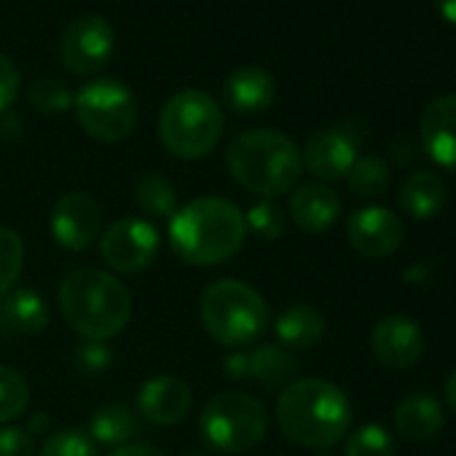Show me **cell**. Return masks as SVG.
<instances>
[{
    "mask_svg": "<svg viewBox=\"0 0 456 456\" xmlns=\"http://www.w3.org/2000/svg\"><path fill=\"white\" fill-rule=\"evenodd\" d=\"M435 6L440 12V17L451 25H456V0H435Z\"/></svg>",
    "mask_w": 456,
    "mask_h": 456,
    "instance_id": "obj_37",
    "label": "cell"
},
{
    "mask_svg": "<svg viewBox=\"0 0 456 456\" xmlns=\"http://www.w3.org/2000/svg\"><path fill=\"white\" fill-rule=\"evenodd\" d=\"M245 242V212L220 196H199L169 217V245L188 266H220L232 261Z\"/></svg>",
    "mask_w": 456,
    "mask_h": 456,
    "instance_id": "obj_1",
    "label": "cell"
},
{
    "mask_svg": "<svg viewBox=\"0 0 456 456\" xmlns=\"http://www.w3.org/2000/svg\"><path fill=\"white\" fill-rule=\"evenodd\" d=\"M245 223L248 232H253L264 242H277L285 234V212L272 199L253 204L250 212L245 215Z\"/></svg>",
    "mask_w": 456,
    "mask_h": 456,
    "instance_id": "obj_32",
    "label": "cell"
},
{
    "mask_svg": "<svg viewBox=\"0 0 456 456\" xmlns=\"http://www.w3.org/2000/svg\"><path fill=\"white\" fill-rule=\"evenodd\" d=\"M304 167L322 183L346 177L357 161V140L346 129H320L304 145Z\"/></svg>",
    "mask_w": 456,
    "mask_h": 456,
    "instance_id": "obj_15",
    "label": "cell"
},
{
    "mask_svg": "<svg viewBox=\"0 0 456 456\" xmlns=\"http://www.w3.org/2000/svg\"><path fill=\"white\" fill-rule=\"evenodd\" d=\"M191 403H193L191 387L175 376H156V379L145 381L137 395L140 413L151 424H159V427L180 424L188 416Z\"/></svg>",
    "mask_w": 456,
    "mask_h": 456,
    "instance_id": "obj_17",
    "label": "cell"
},
{
    "mask_svg": "<svg viewBox=\"0 0 456 456\" xmlns=\"http://www.w3.org/2000/svg\"><path fill=\"white\" fill-rule=\"evenodd\" d=\"M25 272V242L9 225H0V296L14 290Z\"/></svg>",
    "mask_w": 456,
    "mask_h": 456,
    "instance_id": "obj_28",
    "label": "cell"
},
{
    "mask_svg": "<svg viewBox=\"0 0 456 456\" xmlns=\"http://www.w3.org/2000/svg\"><path fill=\"white\" fill-rule=\"evenodd\" d=\"M344 456H395V437L381 424H362L346 437Z\"/></svg>",
    "mask_w": 456,
    "mask_h": 456,
    "instance_id": "obj_29",
    "label": "cell"
},
{
    "mask_svg": "<svg viewBox=\"0 0 456 456\" xmlns=\"http://www.w3.org/2000/svg\"><path fill=\"white\" fill-rule=\"evenodd\" d=\"M403 223L387 207H362L346 223V240L362 258H387L403 245Z\"/></svg>",
    "mask_w": 456,
    "mask_h": 456,
    "instance_id": "obj_13",
    "label": "cell"
},
{
    "mask_svg": "<svg viewBox=\"0 0 456 456\" xmlns=\"http://www.w3.org/2000/svg\"><path fill=\"white\" fill-rule=\"evenodd\" d=\"M49 325L46 301L28 288H17L0 296V333L36 336Z\"/></svg>",
    "mask_w": 456,
    "mask_h": 456,
    "instance_id": "obj_20",
    "label": "cell"
},
{
    "mask_svg": "<svg viewBox=\"0 0 456 456\" xmlns=\"http://www.w3.org/2000/svg\"><path fill=\"white\" fill-rule=\"evenodd\" d=\"M232 177L261 199H274L298 183L304 159L293 137L277 129H248L237 134L225 151Z\"/></svg>",
    "mask_w": 456,
    "mask_h": 456,
    "instance_id": "obj_3",
    "label": "cell"
},
{
    "mask_svg": "<svg viewBox=\"0 0 456 456\" xmlns=\"http://www.w3.org/2000/svg\"><path fill=\"white\" fill-rule=\"evenodd\" d=\"M0 456H38L36 437L25 427H0Z\"/></svg>",
    "mask_w": 456,
    "mask_h": 456,
    "instance_id": "obj_33",
    "label": "cell"
},
{
    "mask_svg": "<svg viewBox=\"0 0 456 456\" xmlns=\"http://www.w3.org/2000/svg\"><path fill=\"white\" fill-rule=\"evenodd\" d=\"M225 376L232 381H258L269 389H285L298 376V360L285 346L261 344L250 352L228 354Z\"/></svg>",
    "mask_w": 456,
    "mask_h": 456,
    "instance_id": "obj_12",
    "label": "cell"
},
{
    "mask_svg": "<svg viewBox=\"0 0 456 456\" xmlns=\"http://www.w3.org/2000/svg\"><path fill=\"white\" fill-rule=\"evenodd\" d=\"M223 97L234 113L242 116H258L266 113L277 100V81L269 70L245 65L237 68L223 84Z\"/></svg>",
    "mask_w": 456,
    "mask_h": 456,
    "instance_id": "obj_18",
    "label": "cell"
},
{
    "mask_svg": "<svg viewBox=\"0 0 456 456\" xmlns=\"http://www.w3.org/2000/svg\"><path fill=\"white\" fill-rule=\"evenodd\" d=\"M20 70L9 57L0 54V113H6L14 105V100L20 97Z\"/></svg>",
    "mask_w": 456,
    "mask_h": 456,
    "instance_id": "obj_35",
    "label": "cell"
},
{
    "mask_svg": "<svg viewBox=\"0 0 456 456\" xmlns=\"http://www.w3.org/2000/svg\"><path fill=\"white\" fill-rule=\"evenodd\" d=\"M346 183L357 199H376L389 185V167L381 156H357L346 172Z\"/></svg>",
    "mask_w": 456,
    "mask_h": 456,
    "instance_id": "obj_26",
    "label": "cell"
},
{
    "mask_svg": "<svg viewBox=\"0 0 456 456\" xmlns=\"http://www.w3.org/2000/svg\"><path fill=\"white\" fill-rule=\"evenodd\" d=\"M421 148L443 169L456 172V94L435 97L421 113Z\"/></svg>",
    "mask_w": 456,
    "mask_h": 456,
    "instance_id": "obj_16",
    "label": "cell"
},
{
    "mask_svg": "<svg viewBox=\"0 0 456 456\" xmlns=\"http://www.w3.org/2000/svg\"><path fill=\"white\" fill-rule=\"evenodd\" d=\"M100 256L118 274H137L159 256V232L148 217H118L105 228Z\"/></svg>",
    "mask_w": 456,
    "mask_h": 456,
    "instance_id": "obj_9",
    "label": "cell"
},
{
    "mask_svg": "<svg viewBox=\"0 0 456 456\" xmlns=\"http://www.w3.org/2000/svg\"><path fill=\"white\" fill-rule=\"evenodd\" d=\"M28 100L41 113H65L73 105V92L60 78H38L28 89Z\"/></svg>",
    "mask_w": 456,
    "mask_h": 456,
    "instance_id": "obj_31",
    "label": "cell"
},
{
    "mask_svg": "<svg viewBox=\"0 0 456 456\" xmlns=\"http://www.w3.org/2000/svg\"><path fill=\"white\" fill-rule=\"evenodd\" d=\"M81 126L100 142H121L137 126V100L116 78L89 81L73 100Z\"/></svg>",
    "mask_w": 456,
    "mask_h": 456,
    "instance_id": "obj_8",
    "label": "cell"
},
{
    "mask_svg": "<svg viewBox=\"0 0 456 456\" xmlns=\"http://www.w3.org/2000/svg\"><path fill=\"white\" fill-rule=\"evenodd\" d=\"M397 199H400V207H403V212L408 217H413V220H432L445 207L448 188H445V183L435 172L419 169V172H411L403 180Z\"/></svg>",
    "mask_w": 456,
    "mask_h": 456,
    "instance_id": "obj_22",
    "label": "cell"
},
{
    "mask_svg": "<svg viewBox=\"0 0 456 456\" xmlns=\"http://www.w3.org/2000/svg\"><path fill=\"white\" fill-rule=\"evenodd\" d=\"M290 217L298 228L309 234H322L338 220L341 215V201L336 191L325 183H306L293 191L288 201Z\"/></svg>",
    "mask_w": 456,
    "mask_h": 456,
    "instance_id": "obj_19",
    "label": "cell"
},
{
    "mask_svg": "<svg viewBox=\"0 0 456 456\" xmlns=\"http://www.w3.org/2000/svg\"><path fill=\"white\" fill-rule=\"evenodd\" d=\"M110 456H161V451L148 443H129V445L116 448Z\"/></svg>",
    "mask_w": 456,
    "mask_h": 456,
    "instance_id": "obj_36",
    "label": "cell"
},
{
    "mask_svg": "<svg viewBox=\"0 0 456 456\" xmlns=\"http://www.w3.org/2000/svg\"><path fill=\"white\" fill-rule=\"evenodd\" d=\"M134 201L148 217H172L177 212V191L175 185L159 175V172H145L134 183Z\"/></svg>",
    "mask_w": 456,
    "mask_h": 456,
    "instance_id": "obj_25",
    "label": "cell"
},
{
    "mask_svg": "<svg viewBox=\"0 0 456 456\" xmlns=\"http://www.w3.org/2000/svg\"><path fill=\"white\" fill-rule=\"evenodd\" d=\"M113 44L116 41H113L110 22L102 20L100 14H84L73 20L62 36V44H60L62 65L73 76L100 73L113 54Z\"/></svg>",
    "mask_w": 456,
    "mask_h": 456,
    "instance_id": "obj_10",
    "label": "cell"
},
{
    "mask_svg": "<svg viewBox=\"0 0 456 456\" xmlns=\"http://www.w3.org/2000/svg\"><path fill=\"white\" fill-rule=\"evenodd\" d=\"M183 456H209L207 451H185Z\"/></svg>",
    "mask_w": 456,
    "mask_h": 456,
    "instance_id": "obj_39",
    "label": "cell"
},
{
    "mask_svg": "<svg viewBox=\"0 0 456 456\" xmlns=\"http://www.w3.org/2000/svg\"><path fill=\"white\" fill-rule=\"evenodd\" d=\"M60 309L84 341H108L126 328L132 296L110 272L76 269L60 285Z\"/></svg>",
    "mask_w": 456,
    "mask_h": 456,
    "instance_id": "obj_4",
    "label": "cell"
},
{
    "mask_svg": "<svg viewBox=\"0 0 456 456\" xmlns=\"http://www.w3.org/2000/svg\"><path fill=\"white\" fill-rule=\"evenodd\" d=\"M225 118L212 94L201 89H183L167 100L159 116V134L164 148L183 159L196 161L215 151Z\"/></svg>",
    "mask_w": 456,
    "mask_h": 456,
    "instance_id": "obj_6",
    "label": "cell"
},
{
    "mask_svg": "<svg viewBox=\"0 0 456 456\" xmlns=\"http://www.w3.org/2000/svg\"><path fill=\"white\" fill-rule=\"evenodd\" d=\"M38 456H97V443L86 429H57L44 440Z\"/></svg>",
    "mask_w": 456,
    "mask_h": 456,
    "instance_id": "obj_30",
    "label": "cell"
},
{
    "mask_svg": "<svg viewBox=\"0 0 456 456\" xmlns=\"http://www.w3.org/2000/svg\"><path fill=\"white\" fill-rule=\"evenodd\" d=\"M445 427L443 405L432 395H408L395 408V429L405 440H429Z\"/></svg>",
    "mask_w": 456,
    "mask_h": 456,
    "instance_id": "obj_21",
    "label": "cell"
},
{
    "mask_svg": "<svg viewBox=\"0 0 456 456\" xmlns=\"http://www.w3.org/2000/svg\"><path fill=\"white\" fill-rule=\"evenodd\" d=\"M277 424L296 445L325 451L349 432L352 405L333 381L296 379L277 400Z\"/></svg>",
    "mask_w": 456,
    "mask_h": 456,
    "instance_id": "obj_2",
    "label": "cell"
},
{
    "mask_svg": "<svg viewBox=\"0 0 456 456\" xmlns=\"http://www.w3.org/2000/svg\"><path fill=\"white\" fill-rule=\"evenodd\" d=\"M52 237L68 253H84L102 228V209L86 191H68L52 207Z\"/></svg>",
    "mask_w": 456,
    "mask_h": 456,
    "instance_id": "obj_11",
    "label": "cell"
},
{
    "mask_svg": "<svg viewBox=\"0 0 456 456\" xmlns=\"http://www.w3.org/2000/svg\"><path fill=\"white\" fill-rule=\"evenodd\" d=\"M445 397H448L451 408L456 411V368L448 373V381H445Z\"/></svg>",
    "mask_w": 456,
    "mask_h": 456,
    "instance_id": "obj_38",
    "label": "cell"
},
{
    "mask_svg": "<svg viewBox=\"0 0 456 456\" xmlns=\"http://www.w3.org/2000/svg\"><path fill=\"white\" fill-rule=\"evenodd\" d=\"M30 405V384L28 379L12 368V365H0V424H9L20 419Z\"/></svg>",
    "mask_w": 456,
    "mask_h": 456,
    "instance_id": "obj_27",
    "label": "cell"
},
{
    "mask_svg": "<svg viewBox=\"0 0 456 456\" xmlns=\"http://www.w3.org/2000/svg\"><path fill=\"white\" fill-rule=\"evenodd\" d=\"M86 432L100 445L121 448V445H129L132 437L140 435V421H137V416L126 405L110 403V405H102V408H97L92 413Z\"/></svg>",
    "mask_w": 456,
    "mask_h": 456,
    "instance_id": "obj_24",
    "label": "cell"
},
{
    "mask_svg": "<svg viewBox=\"0 0 456 456\" xmlns=\"http://www.w3.org/2000/svg\"><path fill=\"white\" fill-rule=\"evenodd\" d=\"M76 362L89 373H102L113 362V352L105 341H84L76 349Z\"/></svg>",
    "mask_w": 456,
    "mask_h": 456,
    "instance_id": "obj_34",
    "label": "cell"
},
{
    "mask_svg": "<svg viewBox=\"0 0 456 456\" xmlns=\"http://www.w3.org/2000/svg\"><path fill=\"white\" fill-rule=\"evenodd\" d=\"M274 333L285 349H309L325 336V317L309 304H290L277 317Z\"/></svg>",
    "mask_w": 456,
    "mask_h": 456,
    "instance_id": "obj_23",
    "label": "cell"
},
{
    "mask_svg": "<svg viewBox=\"0 0 456 456\" xmlns=\"http://www.w3.org/2000/svg\"><path fill=\"white\" fill-rule=\"evenodd\" d=\"M269 429V413L248 392H220L199 413V432L209 451L245 453L256 448Z\"/></svg>",
    "mask_w": 456,
    "mask_h": 456,
    "instance_id": "obj_7",
    "label": "cell"
},
{
    "mask_svg": "<svg viewBox=\"0 0 456 456\" xmlns=\"http://www.w3.org/2000/svg\"><path fill=\"white\" fill-rule=\"evenodd\" d=\"M370 349L373 357L392 368V370H405L416 365L424 354V333L421 328L403 314H389L379 320L370 330Z\"/></svg>",
    "mask_w": 456,
    "mask_h": 456,
    "instance_id": "obj_14",
    "label": "cell"
},
{
    "mask_svg": "<svg viewBox=\"0 0 456 456\" xmlns=\"http://www.w3.org/2000/svg\"><path fill=\"white\" fill-rule=\"evenodd\" d=\"M204 330L223 346H250L269 328V306L264 296L240 280L212 282L199 301Z\"/></svg>",
    "mask_w": 456,
    "mask_h": 456,
    "instance_id": "obj_5",
    "label": "cell"
}]
</instances>
